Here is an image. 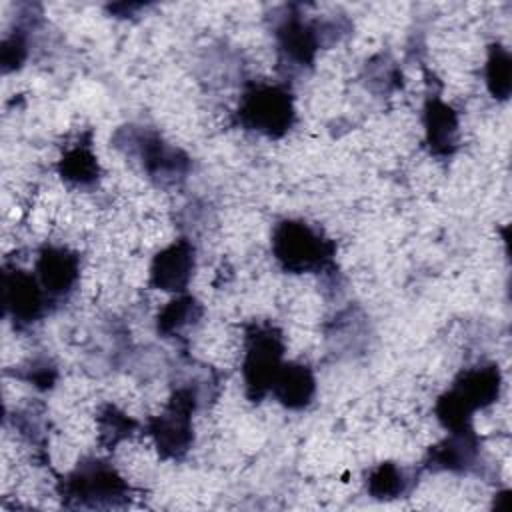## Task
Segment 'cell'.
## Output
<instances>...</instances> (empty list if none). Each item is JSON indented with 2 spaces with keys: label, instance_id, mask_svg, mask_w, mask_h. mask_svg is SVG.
Returning <instances> with one entry per match:
<instances>
[{
  "label": "cell",
  "instance_id": "7c38bea8",
  "mask_svg": "<svg viewBox=\"0 0 512 512\" xmlns=\"http://www.w3.org/2000/svg\"><path fill=\"white\" fill-rule=\"evenodd\" d=\"M408 486L406 472L392 462H382L370 470L366 488L374 498H396Z\"/></svg>",
  "mask_w": 512,
  "mask_h": 512
},
{
  "label": "cell",
  "instance_id": "3957f363",
  "mask_svg": "<svg viewBox=\"0 0 512 512\" xmlns=\"http://www.w3.org/2000/svg\"><path fill=\"white\" fill-rule=\"evenodd\" d=\"M284 342L276 328L254 326L246 334L244 342V382L252 398H260L270 392V386L282 366Z\"/></svg>",
  "mask_w": 512,
  "mask_h": 512
},
{
  "label": "cell",
  "instance_id": "30bf717a",
  "mask_svg": "<svg viewBox=\"0 0 512 512\" xmlns=\"http://www.w3.org/2000/svg\"><path fill=\"white\" fill-rule=\"evenodd\" d=\"M98 162L88 144L68 148L60 160V176L72 186H90L98 180Z\"/></svg>",
  "mask_w": 512,
  "mask_h": 512
},
{
  "label": "cell",
  "instance_id": "9c48e42d",
  "mask_svg": "<svg viewBox=\"0 0 512 512\" xmlns=\"http://www.w3.org/2000/svg\"><path fill=\"white\" fill-rule=\"evenodd\" d=\"M424 126H426L428 144L436 154H448L454 150L458 120H456V112L448 104H444L438 98L430 100L426 104Z\"/></svg>",
  "mask_w": 512,
  "mask_h": 512
},
{
  "label": "cell",
  "instance_id": "6da1fadb",
  "mask_svg": "<svg viewBox=\"0 0 512 512\" xmlns=\"http://www.w3.org/2000/svg\"><path fill=\"white\" fill-rule=\"evenodd\" d=\"M276 260L294 274L314 272L332 260V242L304 222H280L272 236Z\"/></svg>",
  "mask_w": 512,
  "mask_h": 512
},
{
  "label": "cell",
  "instance_id": "8992f818",
  "mask_svg": "<svg viewBox=\"0 0 512 512\" xmlns=\"http://www.w3.org/2000/svg\"><path fill=\"white\" fill-rule=\"evenodd\" d=\"M80 278V260L62 246H46L36 260V280L48 296H60L72 290Z\"/></svg>",
  "mask_w": 512,
  "mask_h": 512
},
{
  "label": "cell",
  "instance_id": "7a4b0ae2",
  "mask_svg": "<svg viewBox=\"0 0 512 512\" xmlns=\"http://www.w3.org/2000/svg\"><path fill=\"white\" fill-rule=\"evenodd\" d=\"M128 482L106 462L86 460L76 466L60 484L64 500L80 506H118L128 500Z\"/></svg>",
  "mask_w": 512,
  "mask_h": 512
},
{
  "label": "cell",
  "instance_id": "8fae6325",
  "mask_svg": "<svg viewBox=\"0 0 512 512\" xmlns=\"http://www.w3.org/2000/svg\"><path fill=\"white\" fill-rule=\"evenodd\" d=\"M202 316V306L192 296H176L158 314V330L178 334Z\"/></svg>",
  "mask_w": 512,
  "mask_h": 512
},
{
  "label": "cell",
  "instance_id": "4fadbf2b",
  "mask_svg": "<svg viewBox=\"0 0 512 512\" xmlns=\"http://www.w3.org/2000/svg\"><path fill=\"white\" fill-rule=\"evenodd\" d=\"M486 84L496 98H508L510 92V56L506 50L494 46L486 62Z\"/></svg>",
  "mask_w": 512,
  "mask_h": 512
},
{
  "label": "cell",
  "instance_id": "277c9868",
  "mask_svg": "<svg viewBox=\"0 0 512 512\" xmlns=\"http://www.w3.org/2000/svg\"><path fill=\"white\" fill-rule=\"evenodd\" d=\"M238 116L250 130L282 136L294 120L292 98L280 86H254L244 94Z\"/></svg>",
  "mask_w": 512,
  "mask_h": 512
},
{
  "label": "cell",
  "instance_id": "52a82bcc",
  "mask_svg": "<svg viewBox=\"0 0 512 512\" xmlns=\"http://www.w3.org/2000/svg\"><path fill=\"white\" fill-rule=\"evenodd\" d=\"M48 294L42 290L36 276L14 270L4 278V302L18 324L34 322L46 304Z\"/></svg>",
  "mask_w": 512,
  "mask_h": 512
},
{
  "label": "cell",
  "instance_id": "ba28073f",
  "mask_svg": "<svg viewBox=\"0 0 512 512\" xmlns=\"http://www.w3.org/2000/svg\"><path fill=\"white\" fill-rule=\"evenodd\" d=\"M270 390L286 408H302L312 400L314 376L304 364H282Z\"/></svg>",
  "mask_w": 512,
  "mask_h": 512
},
{
  "label": "cell",
  "instance_id": "5b68a950",
  "mask_svg": "<svg viewBox=\"0 0 512 512\" xmlns=\"http://www.w3.org/2000/svg\"><path fill=\"white\" fill-rule=\"evenodd\" d=\"M194 270V246L180 238L162 248L150 266V284L166 292H182Z\"/></svg>",
  "mask_w": 512,
  "mask_h": 512
}]
</instances>
